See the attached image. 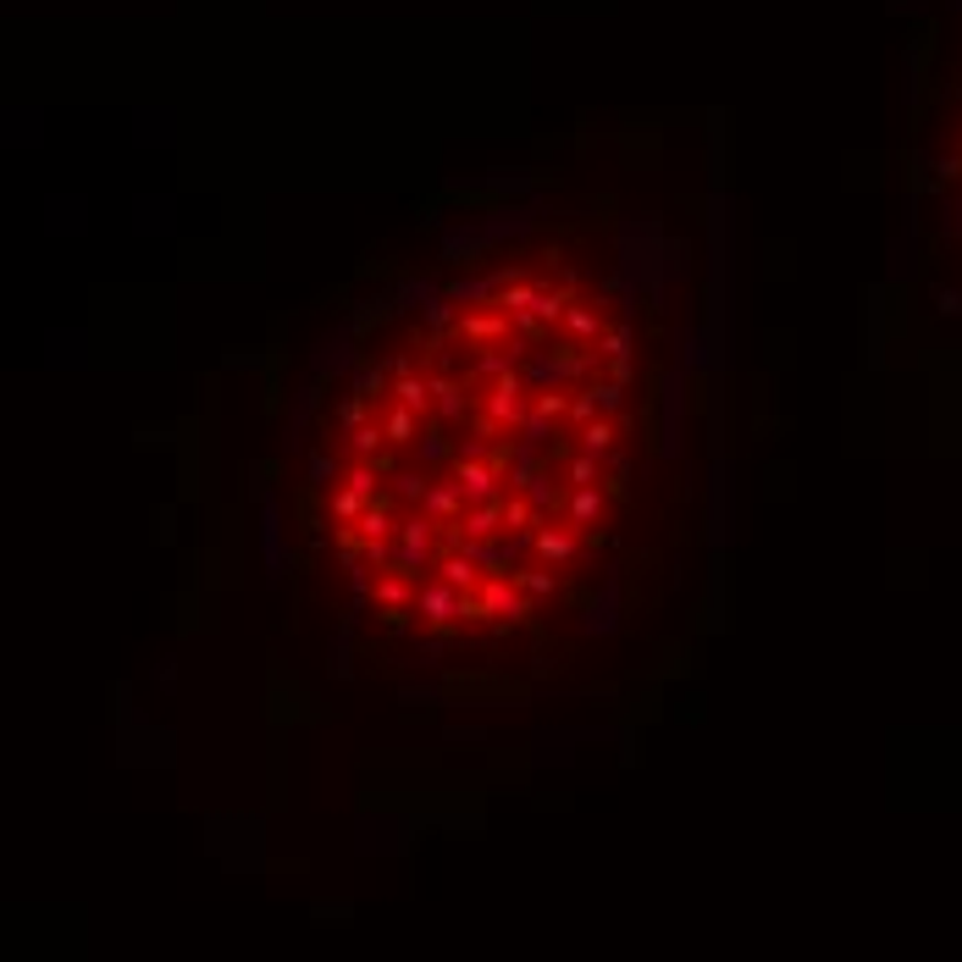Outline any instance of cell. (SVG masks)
I'll use <instances>...</instances> for the list:
<instances>
[{
    "label": "cell",
    "instance_id": "6da1fadb",
    "mask_svg": "<svg viewBox=\"0 0 962 962\" xmlns=\"http://www.w3.org/2000/svg\"><path fill=\"white\" fill-rule=\"evenodd\" d=\"M664 343L631 249L521 222L365 310L304 426L299 537L349 620L521 659L598 620L664 532Z\"/></svg>",
    "mask_w": 962,
    "mask_h": 962
},
{
    "label": "cell",
    "instance_id": "7a4b0ae2",
    "mask_svg": "<svg viewBox=\"0 0 962 962\" xmlns=\"http://www.w3.org/2000/svg\"><path fill=\"white\" fill-rule=\"evenodd\" d=\"M940 183H945V205H951V222L962 227V111L951 122V150L940 161Z\"/></svg>",
    "mask_w": 962,
    "mask_h": 962
}]
</instances>
